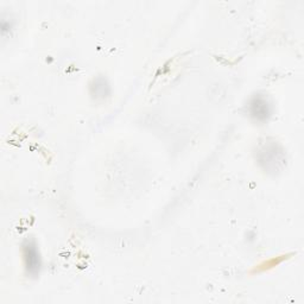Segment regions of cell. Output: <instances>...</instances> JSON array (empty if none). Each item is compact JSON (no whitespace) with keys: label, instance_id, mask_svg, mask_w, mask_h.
<instances>
[{"label":"cell","instance_id":"obj_1","mask_svg":"<svg viewBox=\"0 0 304 304\" xmlns=\"http://www.w3.org/2000/svg\"><path fill=\"white\" fill-rule=\"evenodd\" d=\"M25 259H26V266H28L30 273H36L39 269V258L38 253L35 246L31 244H28L25 246Z\"/></svg>","mask_w":304,"mask_h":304}]
</instances>
